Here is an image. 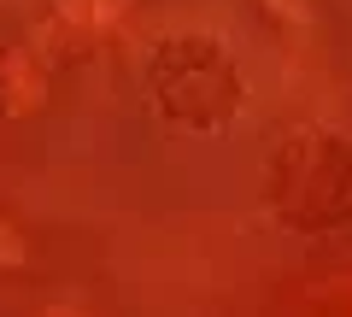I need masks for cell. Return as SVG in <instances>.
I'll list each match as a JSON object with an SVG mask.
<instances>
[{
	"instance_id": "6da1fadb",
	"label": "cell",
	"mask_w": 352,
	"mask_h": 317,
	"mask_svg": "<svg viewBox=\"0 0 352 317\" xmlns=\"http://www.w3.org/2000/svg\"><path fill=\"white\" fill-rule=\"evenodd\" d=\"M141 89H147L153 118L182 135H217L247 106V76H241L229 41L206 36V30H176V36L153 41L147 65H141Z\"/></svg>"
},
{
	"instance_id": "7a4b0ae2",
	"label": "cell",
	"mask_w": 352,
	"mask_h": 317,
	"mask_svg": "<svg viewBox=\"0 0 352 317\" xmlns=\"http://www.w3.org/2000/svg\"><path fill=\"white\" fill-rule=\"evenodd\" d=\"M264 206L294 235H329L352 223V141L329 129H294L264 165Z\"/></svg>"
},
{
	"instance_id": "3957f363",
	"label": "cell",
	"mask_w": 352,
	"mask_h": 317,
	"mask_svg": "<svg viewBox=\"0 0 352 317\" xmlns=\"http://www.w3.org/2000/svg\"><path fill=\"white\" fill-rule=\"evenodd\" d=\"M129 12V0H53L47 12V47L53 53H76L88 41H100L106 30H118Z\"/></svg>"
},
{
	"instance_id": "277c9868",
	"label": "cell",
	"mask_w": 352,
	"mask_h": 317,
	"mask_svg": "<svg viewBox=\"0 0 352 317\" xmlns=\"http://www.w3.org/2000/svg\"><path fill=\"white\" fill-rule=\"evenodd\" d=\"M0 265H6V270L24 265V241H18V229H12V223H0Z\"/></svg>"
}]
</instances>
